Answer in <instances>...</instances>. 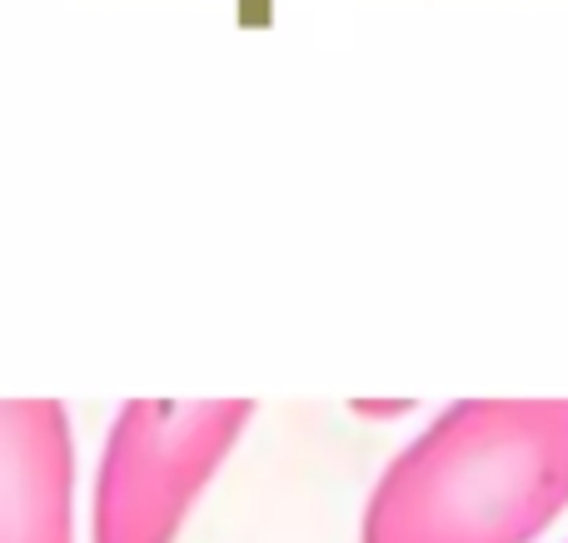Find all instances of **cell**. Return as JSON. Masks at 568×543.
Masks as SVG:
<instances>
[{
  "label": "cell",
  "instance_id": "cell-1",
  "mask_svg": "<svg viewBox=\"0 0 568 543\" xmlns=\"http://www.w3.org/2000/svg\"><path fill=\"white\" fill-rule=\"evenodd\" d=\"M568 509V399H459L384 464L359 543H534Z\"/></svg>",
  "mask_w": 568,
  "mask_h": 543
},
{
  "label": "cell",
  "instance_id": "cell-2",
  "mask_svg": "<svg viewBox=\"0 0 568 543\" xmlns=\"http://www.w3.org/2000/svg\"><path fill=\"white\" fill-rule=\"evenodd\" d=\"M255 419L250 399H130L105 434L90 539L175 543Z\"/></svg>",
  "mask_w": 568,
  "mask_h": 543
},
{
  "label": "cell",
  "instance_id": "cell-3",
  "mask_svg": "<svg viewBox=\"0 0 568 543\" xmlns=\"http://www.w3.org/2000/svg\"><path fill=\"white\" fill-rule=\"evenodd\" d=\"M0 543H75V434L60 399H0Z\"/></svg>",
  "mask_w": 568,
  "mask_h": 543
},
{
  "label": "cell",
  "instance_id": "cell-4",
  "mask_svg": "<svg viewBox=\"0 0 568 543\" xmlns=\"http://www.w3.org/2000/svg\"><path fill=\"white\" fill-rule=\"evenodd\" d=\"M359 414H384V419H394V414H404V409H414L409 399H399V404H354Z\"/></svg>",
  "mask_w": 568,
  "mask_h": 543
}]
</instances>
